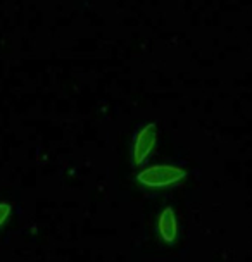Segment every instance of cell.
I'll return each instance as SVG.
<instances>
[{"label":"cell","instance_id":"cell-1","mask_svg":"<svg viewBox=\"0 0 252 262\" xmlns=\"http://www.w3.org/2000/svg\"><path fill=\"white\" fill-rule=\"evenodd\" d=\"M186 172L173 164H154L137 174V181L149 190H164L185 180Z\"/></svg>","mask_w":252,"mask_h":262},{"label":"cell","instance_id":"cell-2","mask_svg":"<svg viewBox=\"0 0 252 262\" xmlns=\"http://www.w3.org/2000/svg\"><path fill=\"white\" fill-rule=\"evenodd\" d=\"M157 143V128L154 123L143 124L142 128L137 131L133 140V164L135 166H143L147 162L149 156L154 152Z\"/></svg>","mask_w":252,"mask_h":262},{"label":"cell","instance_id":"cell-3","mask_svg":"<svg viewBox=\"0 0 252 262\" xmlns=\"http://www.w3.org/2000/svg\"><path fill=\"white\" fill-rule=\"evenodd\" d=\"M157 233H159L161 240L167 245H173L178 240V217H176V212L173 207H164L161 210L159 217H157Z\"/></svg>","mask_w":252,"mask_h":262},{"label":"cell","instance_id":"cell-4","mask_svg":"<svg viewBox=\"0 0 252 262\" xmlns=\"http://www.w3.org/2000/svg\"><path fill=\"white\" fill-rule=\"evenodd\" d=\"M11 214H12V205L7 202H0V228L6 224Z\"/></svg>","mask_w":252,"mask_h":262}]
</instances>
